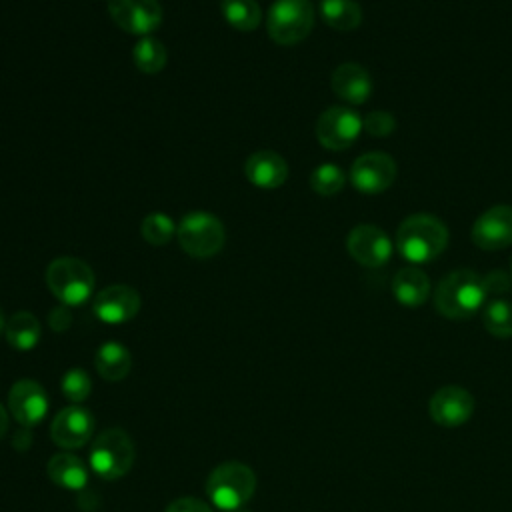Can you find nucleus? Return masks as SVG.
<instances>
[{"label":"nucleus","mask_w":512,"mask_h":512,"mask_svg":"<svg viewBox=\"0 0 512 512\" xmlns=\"http://www.w3.org/2000/svg\"><path fill=\"white\" fill-rule=\"evenodd\" d=\"M448 246V228L432 214L408 216L396 232V248L410 264L436 260Z\"/></svg>","instance_id":"nucleus-1"},{"label":"nucleus","mask_w":512,"mask_h":512,"mask_svg":"<svg viewBox=\"0 0 512 512\" xmlns=\"http://www.w3.org/2000/svg\"><path fill=\"white\" fill-rule=\"evenodd\" d=\"M486 296L484 280L476 272L460 268L438 282L434 304L442 316L450 320H466L484 306Z\"/></svg>","instance_id":"nucleus-2"},{"label":"nucleus","mask_w":512,"mask_h":512,"mask_svg":"<svg viewBox=\"0 0 512 512\" xmlns=\"http://www.w3.org/2000/svg\"><path fill=\"white\" fill-rule=\"evenodd\" d=\"M256 490V476L252 468L242 462H224L216 466L206 480V494L210 502L222 512L240 510Z\"/></svg>","instance_id":"nucleus-3"},{"label":"nucleus","mask_w":512,"mask_h":512,"mask_svg":"<svg viewBox=\"0 0 512 512\" xmlns=\"http://www.w3.org/2000/svg\"><path fill=\"white\" fill-rule=\"evenodd\" d=\"M46 284L62 304L80 306L92 296L94 272L84 260L62 256L48 264Z\"/></svg>","instance_id":"nucleus-4"},{"label":"nucleus","mask_w":512,"mask_h":512,"mask_svg":"<svg viewBox=\"0 0 512 512\" xmlns=\"http://www.w3.org/2000/svg\"><path fill=\"white\" fill-rule=\"evenodd\" d=\"M314 26L310 0H276L266 14L268 36L282 46L302 42Z\"/></svg>","instance_id":"nucleus-5"},{"label":"nucleus","mask_w":512,"mask_h":512,"mask_svg":"<svg viewBox=\"0 0 512 512\" xmlns=\"http://www.w3.org/2000/svg\"><path fill=\"white\" fill-rule=\"evenodd\" d=\"M176 236L180 242V248L194 256V258H210L218 254L224 248L226 242V232L222 222L210 214V212H188L178 228Z\"/></svg>","instance_id":"nucleus-6"},{"label":"nucleus","mask_w":512,"mask_h":512,"mask_svg":"<svg viewBox=\"0 0 512 512\" xmlns=\"http://www.w3.org/2000/svg\"><path fill=\"white\" fill-rule=\"evenodd\" d=\"M134 456L136 450L130 436L120 428H110L92 442L90 468L104 480H116L132 468Z\"/></svg>","instance_id":"nucleus-7"},{"label":"nucleus","mask_w":512,"mask_h":512,"mask_svg":"<svg viewBox=\"0 0 512 512\" xmlns=\"http://www.w3.org/2000/svg\"><path fill=\"white\" fill-rule=\"evenodd\" d=\"M362 128L358 112L348 106H332L318 116L316 138L328 150H344L356 142Z\"/></svg>","instance_id":"nucleus-8"},{"label":"nucleus","mask_w":512,"mask_h":512,"mask_svg":"<svg viewBox=\"0 0 512 512\" xmlns=\"http://www.w3.org/2000/svg\"><path fill=\"white\" fill-rule=\"evenodd\" d=\"M112 20L128 34L146 36L162 24L158 0H106Z\"/></svg>","instance_id":"nucleus-9"},{"label":"nucleus","mask_w":512,"mask_h":512,"mask_svg":"<svg viewBox=\"0 0 512 512\" xmlns=\"http://www.w3.org/2000/svg\"><path fill=\"white\" fill-rule=\"evenodd\" d=\"M352 186L364 194H378L396 180V162L384 152H366L350 168Z\"/></svg>","instance_id":"nucleus-10"},{"label":"nucleus","mask_w":512,"mask_h":512,"mask_svg":"<svg viewBox=\"0 0 512 512\" xmlns=\"http://www.w3.org/2000/svg\"><path fill=\"white\" fill-rule=\"evenodd\" d=\"M346 248H348V254L358 264L368 268H378L386 264L392 256L390 238L384 234V230L372 224H360L352 228L346 238Z\"/></svg>","instance_id":"nucleus-11"},{"label":"nucleus","mask_w":512,"mask_h":512,"mask_svg":"<svg viewBox=\"0 0 512 512\" xmlns=\"http://www.w3.org/2000/svg\"><path fill=\"white\" fill-rule=\"evenodd\" d=\"M428 412L436 424L444 428H454L464 424L472 416L474 398L466 388L448 384L432 394L428 402Z\"/></svg>","instance_id":"nucleus-12"},{"label":"nucleus","mask_w":512,"mask_h":512,"mask_svg":"<svg viewBox=\"0 0 512 512\" xmlns=\"http://www.w3.org/2000/svg\"><path fill=\"white\" fill-rule=\"evenodd\" d=\"M472 242L482 250H502L512 244V206L498 204L480 214L472 226Z\"/></svg>","instance_id":"nucleus-13"},{"label":"nucleus","mask_w":512,"mask_h":512,"mask_svg":"<svg viewBox=\"0 0 512 512\" xmlns=\"http://www.w3.org/2000/svg\"><path fill=\"white\" fill-rule=\"evenodd\" d=\"M92 310L106 324H124L138 314L140 294L126 284H112L94 296Z\"/></svg>","instance_id":"nucleus-14"},{"label":"nucleus","mask_w":512,"mask_h":512,"mask_svg":"<svg viewBox=\"0 0 512 512\" xmlns=\"http://www.w3.org/2000/svg\"><path fill=\"white\" fill-rule=\"evenodd\" d=\"M94 432V418L92 412L82 406H68L62 408L50 426L52 440L66 450L84 446Z\"/></svg>","instance_id":"nucleus-15"},{"label":"nucleus","mask_w":512,"mask_h":512,"mask_svg":"<svg viewBox=\"0 0 512 512\" xmlns=\"http://www.w3.org/2000/svg\"><path fill=\"white\" fill-rule=\"evenodd\" d=\"M8 410L24 426L38 424L48 412V396L34 380H18L8 392Z\"/></svg>","instance_id":"nucleus-16"},{"label":"nucleus","mask_w":512,"mask_h":512,"mask_svg":"<svg viewBox=\"0 0 512 512\" xmlns=\"http://www.w3.org/2000/svg\"><path fill=\"white\" fill-rule=\"evenodd\" d=\"M334 94L348 104H364L372 94V78L360 64H340L330 78Z\"/></svg>","instance_id":"nucleus-17"},{"label":"nucleus","mask_w":512,"mask_h":512,"mask_svg":"<svg viewBox=\"0 0 512 512\" xmlns=\"http://www.w3.org/2000/svg\"><path fill=\"white\" fill-rule=\"evenodd\" d=\"M244 172H246V178L256 188L272 190V188H278L286 182L288 164L274 150H258L246 160Z\"/></svg>","instance_id":"nucleus-18"},{"label":"nucleus","mask_w":512,"mask_h":512,"mask_svg":"<svg viewBox=\"0 0 512 512\" xmlns=\"http://www.w3.org/2000/svg\"><path fill=\"white\" fill-rule=\"evenodd\" d=\"M392 294L408 308L422 306L430 296V280L418 266H404L394 274Z\"/></svg>","instance_id":"nucleus-19"},{"label":"nucleus","mask_w":512,"mask_h":512,"mask_svg":"<svg viewBox=\"0 0 512 512\" xmlns=\"http://www.w3.org/2000/svg\"><path fill=\"white\" fill-rule=\"evenodd\" d=\"M48 476L54 484L66 488V490H78L86 486L88 482V470L82 464V460L70 452H60L54 454L48 460Z\"/></svg>","instance_id":"nucleus-20"},{"label":"nucleus","mask_w":512,"mask_h":512,"mask_svg":"<svg viewBox=\"0 0 512 512\" xmlns=\"http://www.w3.org/2000/svg\"><path fill=\"white\" fill-rule=\"evenodd\" d=\"M94 366L104 380L118 382L128 376L130 366H132V356L124 344L106 342L98 348V352L94 356Z\"/></svg>","instance_id":"nucleus-21"},{"label":"nucleus","mask_w":512,"mask_h":512,"mask_svg":"<svg viewBox=\"0 0 512 512\" xmlns=\"http://www.w3.org/2000/svg\"><path fill=\"white\" fill-rule=\"evenodd\" d=\"M6 342L16 350H32L40 340V322L30 312H16L4 326Z\"/></svg>","instance_id":"nucleus-22"},{"label":"nucleus","mask_w":512,"mask_h":512,"mask_svg":"<svg viewBox=\"0 0 512 512\" xmlns=\"http://www.w3.org/2000/svg\"><path fill=\"white\" fill-rule=\"evenodd\" d=\"M322 20L334 30H354L362 22V8L356 0H322L320 2Z\"/></svg>","instance_id":"nucleus-23"},{"label":"nucleus","mask_w":512,"mask_h":512,"mask_svg":"<svg viewBox=\"0 0 512 512\" xmlns=\"http://www.w3.org/2000/svg\"><path fill=\"white\" fill-rule=\"evenodd\" d=\"M224 20L242 32H252L262 22V10L256 0H222Z\"/></svg>","instance_id":"nucleus-24"},{"label":"nucleus","mask_w":512,"mask_h":512,"mask_svg":"<svg viewBox=\"0 0 512 512\" xmlns=\"http://www.w3.org/2000/svg\"><path fill=\"white\" fill-rule=\"evenodd\" d=\"M132 56H134L136 68L144 74H158L168 62V52L164 44L152 36H142L134 44Z\"/></svg>","instance_id":"nucleus-25"},{"label":"nucleus","mask_w":512,"mask_h":512,"mask_svg":"<svg viewBox=\"0 0 512 512\" xmlns=\"http://www.w3.org/2000/svg\"><path fill=\"white\" fill-rule=\"evenodd\" d=\"M484 328L496 338H512V304L502 298L490 300L482 310Z\"/></svg>","instance_id":"nucleus-26"},{"label":"nucleus","mask_w":512,"mask_h":512,"mask_svg":"<svg viewBox=\"0 0 512 512\" xmlns=\"http://www.w3.org/2000/svg\"><path fill=\"white\" fill-rule=\"evenodd\" d=\"M344 184H346V174L342 172L340 166L330 162L316 166L314 172L310 174V186L320 196H332L340 192Z\"/></svg>","instance_id":"nucleus-27"},{"label":"nucleus","mask_w":512,"mask_h":512,"mask_svg":"<svg viewBox=\"0 0 512 512\" xmlns=\"http://www.w3.org/2000/svg\"><path fill=\"white\" fill-rule=\"evenodd\" d=\"M140 232H142V238L148 244L164 246L176 234V226H174V222L166 214L152 212V214L144 216V220L140 224Z\"/></svg>","instance_id":"nucleus-28"},{"label":"nucleus","mask_w":512,"mask_h":512,"mask_svg":"<svg viewBox=\"0 0 512 512\" xmlns=\"http://www.w3.org/2000/svg\"><path fill=\"white\" fill-rule=\"evenodd\" d=\"M92 390V382L90 376L82 370V368H72L64 374L62 378V394L70 400V402H82L86 400V396Z\"/></svg>","instance_id":"nucleus-29"},{"label":"nucleus","mask_w":512,"mask_h":512,"mask_svg":"<svg viewBox=\"0 0 512 512\" xmlns=\"http://www.w3.org/2000/svg\"><path fill=\"white\" fill-rule=\"evenodd\" d=\"M364 124V130L374 136V138H386L394 132L396 128V120L390 112H384V110H372L368 112V116L362 120Z\"/></svg>","instance_id":"nucleus-30"},{"label":"nucleus","mask_w":512,"mask_h":512,"mask_svg":"<svg viewBox=\"0 0 512 512\" xmlns=\"http://www.w3.org/2000/svg\"><path fill=\"white\" fill-rule=\"evenodd\" d=\"M166 512H212V508L194 496H182L168 504Z\"/></svg>","instance_id":"nucleus-31"},{"label":"nucleus","mask_w":512,"mask_h":512,"mask_svg":"<svg viewBox=\"0 0 512 512\" xmlns=\"http://www.w3.org/2000/svg\"><path fill=\"white\" fill-rule=\"evenodd\" d=\"M484 280V288H486V294H490V292H502V290H506L508 288V284H510V278L506 276V274H502V272H492V274H488L486 278H482Z\"/></svg>","instance_id":"nucleus-32"},{"label":"nucleus","mask_w":512,"mask_h":512,"mask_svg":"<svg viewBox=\"0 0 512 512\" xmlns=\"http://www.w3.org/2000/svg\"><path fill=\"white\" fill-rule=\"evenodd\" d=\"M68 322H70V316L66 314L64 308L52 310V314H50V324H52L54 330H64V328L68 326Z\"/></svg>","instance_id":"nucleus-33"},{"label":"nucleus","mask_w":512,"mask_h":512,"mask_svg":"<svg viewBox=\"0 0 512 512\" xmlns=\"http://www.w3.org/2000/svg\"><path fill=\"white\" fill-rule=\"evenodd\" d=\"M6 430H8V414H6L4 406L0 404V438L6 434Z\"/></svg>","instance_id":"nucleus-34"},{"label":"nucleus","mask_w":512,"mask_h":512,"mask_svg":"<svg viewBox=\"0 0 512 512\" xmlns=\"http://www.w3.org/2000/svg\"><path fill=\"white\" fill-rule=\"evenodd\" d=\"M4 326H6V318H4V312H2V308H0V332L4 330Z\"/></svg>","instance_id":"nucleus-35"},{"label":"nucleus","mask_w":512,"mask_h":512,"mask_svg":"<svg viewBox=\"0 0 512 512\" xmlns=\"http://www.w3.org/2000/svg\"><path fill=\"white\" fill-rule=\"evenodd\" d=\"M232 512H244V510H242V508H240V510H232Z\"/></svg>","instance_id":"nucleus-36"},{"label":"nucleus","mask_w":512,"mask_h":512,"mask_svg":"<svg viewBox=\"0 0 512 512\" xmlns=\"http://www.w3.org/2000/svg\"><path fill=\"white\" fill-rule=\"evenodd\" d=\"M510 272H512V262H510Z\"/></svg>","instance_id":"nucleus-37"}]
</instances>
